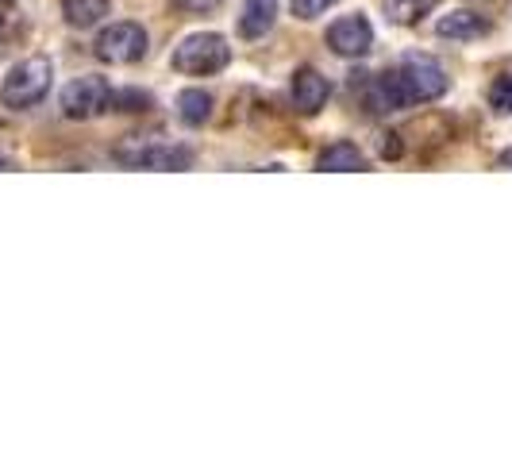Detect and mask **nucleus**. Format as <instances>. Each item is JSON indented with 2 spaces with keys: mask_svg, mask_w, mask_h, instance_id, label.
<instances>
[{
  "mask_svg": "<svg viewBox=\"0 0 512 462\" xmlns=\"http://www.w3.org/2000/svg\"><path fill=\"white\" fill-rule=\"evenodd\" d=\"M436 35L439 39H455V43H470V39L489 35V20L478 16V12H470V8H455V12H447V16L436 20Z\"/></svg>",
  "mask_w": 512,
  "mask_h": 462,
  "instance_id": "9",
  "label": "nucleus"
},
{
  "mask_svg": "<svg viewBox=\"0 0 512 462\" xmlns=\"http://www.w3.org/2000/svg\"><path fill=\"white\" fill-rule=\"evenodd\" d=\"M489 108L497 116H509L512 112V74L493 77V85H489Z\"/></svg>",
  "mask_w": 512,
  "mask_h": 462,
  "instance_id": "16",
  "label": "nucleus"
},
{
  "mask_svg": "<svg viewBox=\"0 0 512 462\" xmlns=\"http://www.w3.org/2000/svg\"><path fill=\"white\" fill-rule=\"evenodd\" d=\"M328 47H332L339 58H362L374 47V27L362 12H351V16H339L332 27H328Z\"/></svg>",
  "mask_w": 512,
  "mask_h": 462,
  "instance_id": "7",
  "label": "nucleus"
},
{
  "mask_svg": "<svg viewBox=\"0 0 512 462\" xmlns=\"http://www.w3.org/2000/svg\"><path fill=\"white\" fill-rule=\"evenodd\" d=\"M501 166H509V170H512V151L501 154Z\"/></svg>",
  "mask_w": 512,
  "mask_h": 462,
  "instance_id": "20",
  "label": "nucleus"
},
{
  "mask_svg": "<svg viewBox=\"0 0 512 462\" xmlns=\"http://www.w3.org/2000/svg\"><path fill=\"white\" fill-rule=\"evenodd\" d=\"M147 51H151L147 31H143V24H131V20L104 27L97 35V43H93V54L108 66H131V62L147 58Z\"/></svg>",
  "mask_w": 512,
  "mask_h": 462,
  "instance_id": "5",
  "label": "nucleus"
},
{
  "mask_svg": "<svg viewBox=\"0 0 512 462\" xmlns=\"http://www.w3.org/2000/svg\"><path fill=\"white\" fill-rule=\"evenodd\" d=\"M293 108L301 112V116H316L328 97H332V85H328V77L320 74V70H312V66H301L297 74H293Z\"/></svg>",
  "mask_w": 512,
  "mask_h": 462,
  "instance_id": "8",
  "label": "nucleus"
},
{
  "mask_svg": "<svg viewBox=\"0 0 512 462\" xmlns=\"http://www.w3.org/2000/svg\"><path fill=\"white\" fill-rule=\"evenodd\" d=\"M278 24V0H247L239 16V35L243 39H262Z\"/></svg>",
  "mask_w": 512,
  "mask_h": 462,
  "instance_id": "11",
  "label": "nucleus"
},
{
  "mask_svg": "<svg viewBox=\"0 0 512 462\" xmlns=\"http://www.w3.org/2000/svg\"><path fill=\"white\" fill-rule=\"evenodd\" d=\"M228 62H231V47L220 31H193L170 54V66L178 74H193V77L220 74V70H228Z\"/></svg>",
  "mask_w": 512,
  "mask_h": 462,
  "instance_id": "3",
  "label": "nucleus"
},
{
  "mask_svg": "<svg viewBox=\"0 0 512 462\" xmlns=\"http://www.w3.org/2000/svg\"><path fill=\"white\" fill-rule=\"evenodd\" d=\"M51 85H54V62L43 58V54H31V58L16 62L8 70L4 85H0V101H4V108H12V112H24V108H35V104L43 101L51 93Z\"/></svg>",
  "mask_w": 512,
  "mask_h": 462,
  "instance_id": "2",
  "label": "nucleus"
},
{
  "mask_svg": "<svg viewBox=\"0 0 512 462\" xmlns=\"http://www.w3.org/2000/svg\"><path fill=\"white\" fill-rule=\"evenodd\" d=\"M178 116H181V124H189V128L208 124V116H212V93H205V89H181Z\"/></svg>",
  "mask_w": 512,
  "mask_h": 462,
  "instance_id": "12",
  "label": "nucleus"
},
{
  "mask_svg": "<svg viewBox=\"0 0 512 462\" xmlns=\"http://www.w3.org/2000/svg\"><path fill=\"white\" fill-rule=\"evenodd\" d=\"M316 170H324V174H359V170H366V154L355 143L339 139L316 158Z\"/></svg>",
  "mask_w": 512,
  "mask_h": 462,
  "instance_id": "10",
  "label": "nucleus"
},
{
  "mask_svg": "<svg viewBox=\"0 0 512 462\" xmlns=\"http://www.w3.org/2000/svg\"><path fill=\"white\" fill-rule=\"evenodd\" d=\"M151 93L143 89H112L108 93V112H151Z\"/></svg>",
  "mask_w": 512,
  "mask_h": 462,
  "instance_id": "15",
  "label": "nucleus"
},
{
  "mask_svg": "<svg viewBox=\"0 0 512 462\" xmlns=\"http://www.w3.org/2000/svg\"><path fill=\"white\" fill-rule=\"evenodd\" d=\"M12 20H16V8H12L8 0H0V35L8 31V24H12Z\"/></svg>",
  "mask_w": 512,
  "mask_h": 462,
  "instance_id": "19",
  "label": "nucleus"
},
{
  "mask_svg": "<svg viewBox=\"0 0 512 462\" xmlns=\"http://www.w3.org/2000/svg\"><path fill=\"white\" fill-rule=\"evenodd\" d=\"M432 8H436V0H385V16L401 27L420 24Z\"/></svg>",
  "mask_w": 512,
  "mask_h": 462,
  "instance_id": "14",
  "label": "nucleus"
},
{
  "mask_svg": "<svg viewBox=\"0 0 512 462\" xmlns=\"http://www.w3.org/2000/svg\"><path fill=\"white\" fill-rule=\"evenodd\" d=\"M332 4L335 0H293V16H297V20H316V16H324Z\"/></svg>",
  "mask_w": 512,
  "mask_h": 462,
  "instance_id": "17",
  "label": "nucleus"
},
{
  "mask_svg": "<svg viewBox=\"0 0 512 462\" xmlns=\"http://www.w3.org/2000/svg\"><path fill=\"white\" fill-rule=\"evenodd\" d=\"M447 70L432 54H405L393 70H385L374 89H370V108L374 112H401L412 104L439 101L447 93Z\"/></svg>",
  "mask_w": 512,
  "mask_h": 462,
  "instance_id": "1",
  "label": "nucleus"
},
{
  "mask_svg": "<svg viewBox=\"0 0 512 462\" xmlns=\"http://www.w3.org/2000/svg\"><path fill=\"white\" fill-rule=\"evenodd\" d=\"M108 12V0H62V16L70 27H93L101 24V16Z\"/></svg>",
  "mask_w": 512,
  "mask_h": 462,
  "instance_id": "13",
  "label": "nucleus"
},
{
  "mask_svg": "<svg viewBox=\"0 0 512 462\" xmlns=\"http://www.w3.org/2000/svg\"><path fill=\"white\" fill-rule=\"evenodd\" d=\"M108 93H112V85L101 74L74 77L62 89V112H66V120H93V116L108 112Z\"/></svg>",
  "mask_w": 512,
  "mask_h": 462,
  "instance_id": "6",
  "label": "nucleus"
},
{
  "mask_svg": "<svg viewBox=\"0 0 512 462\" xmlns=\"http://www.w3.org/2000/svg\"><path fill=\"white\" fill-rule=\"evenodd\" d=\"M116 162L135 166V170H189L193 166V151L189 147H174L158 135H128L120 147H116Z\"/></svg>",
  "mask_w": 512,
  "mask_h": 462,
  "instance_id": "4",
  "label": "nucleus"
},
{
  "mask_svg": "<svg viewBox=\"0 0 512 462\" xmlns=\"http://www.w3.org/2000/svg\"><path fill=\"white\" fill-rule=\"evenodd\" d=\"M181 12H212V8H220L224 0H174Z\"/></svg>",
  "mask_w": 512,
  "mask_h": 462,
  "instance_id": "18",
  "label": "nucleus"
},
{
  "mask_svg": "<svg viewBox=\"0 0 512 462\" xmlns=\"http://www.w3.org/2000/svg\"><path fill=\"white\" fill-rule=\"evenodd\" d=\"M0 170H12V158H4V154H0Z\"/></svg>",
  "mask_w": 512,
  "mask_h": 462,
  "instance_id": "21",
  "label": "nucleus"
}]
</instances>
